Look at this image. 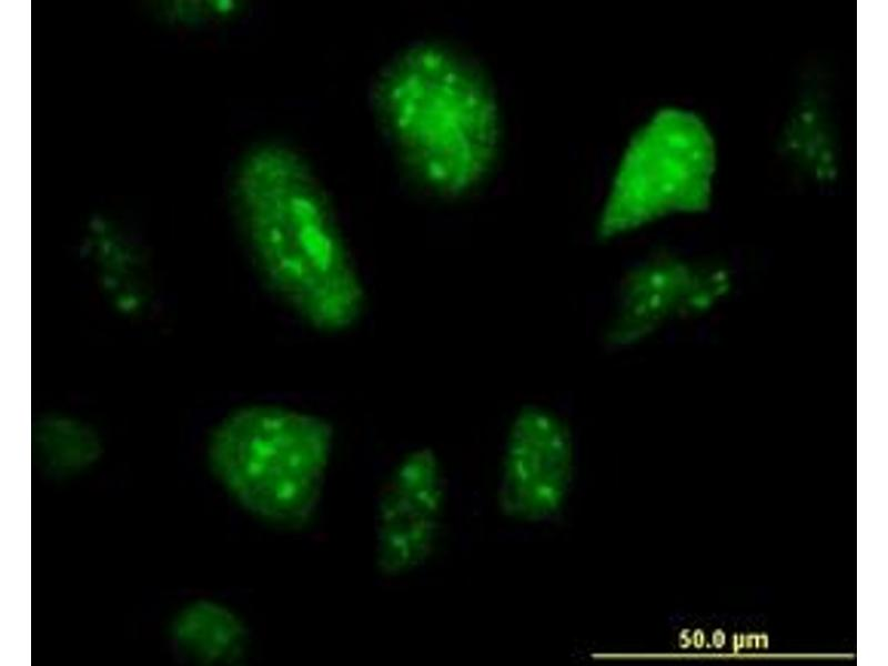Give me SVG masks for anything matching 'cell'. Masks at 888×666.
<instances>
[{"instance_id": "obj_1", "label": "cell", "mask_w": 888, "mask_h": 666, "mask_svg": "<svg viewBox=\"0 0 888 666\" xmlns=\"http://www.w3.org/2000/svg\"><path fill=\"white\" fill-rule=\"evenodd\" d=\"M251 259L269 290L325 333L352 327L365 289L325 191L305 159L279 142L255 148L236 180Z\"/></svg>"}, {"instance_id": "obj_7", "label": "cell", "mask_w": 888, "mask_h": 666, "mask_svg": "<svg viewBox=\"0 0 888 666\" xmlns=\"http://www.w3.org/2000/svg\"><path fill=\"white\" fill-rule=\"evenodd\" d=\"M689 300V272L667 259L648 261L623 280L606 332L614 346L629 345L656 330Z\"/></svg>"}, {"instance_id": "obj_10", "label": "cell", "mask_w": 888, "mask_h": 666, "mask_svg": "<svg viewBox=\"0 0 888 666\" xmlns=\"http://www.w3.org/2000/svg\"><path fill=\"white\" fill-rule=\"evenodd\" d=\"M37 447L44 463L62 473L85 467L98 453L93 432L79 421L61 416H52L40 423Z\"/></svg>"}, {"instance_id": "obj_4", "label": "cell", "mask_w": 888, "mask_h": 666, "mask_svg": "<svg viewBox=\"0 0 888 666\" xmlns=\"http://www.w3.org/2000/svg\"><path fill=\"white\" fill-rule=\"evenodd\" d=\"M715 164L714 139L700 118L677 108L656 111L620 154L597 234L609 240L673 213L705 210Z\"/></svg>"}, {"instance_id": "obj_8", "label": "cell", "mask_w": 888, "mask_h": 666, "mask_svg": "<svg viewBox=\"0 0 888 666\" xmlns=\"http://www.w3.org/2000/svg\"><path fill=\"white\" fill-rule=\"evenodd\" d=\"M173 636L183 652L202 662H230L242 652L245 632L226 607L198 602L175 617Z\"/></svg>"}, {"instance_id": "obj_9", "label": "cell", "mask_w": 888, "mask_h": 666, "mask_svg": "<svg viewBox=\"0 0 888 666\" xmlns=\"http://www.w3.org/2000/svg\"><path fill=\"white\" fill-rule=\"evenodd\" d=\"M93 261L98 278L113 305L135 312L145 299L143 273L130 246L113 233L94 234Z\"/></svg>"}, {"instance_id": "obj_6", "label": "cell", "mask_w": 888, "mask_h": 666, "mask_svg": "<svg viewBox=\"0 0 888 666\" xmlns=\"http://www.w3.org/2000/svg\"><path fill=\"white\" fill-rule=\"evenodd\" d=\"M445 501V481L427 448L407 453L393 468L381 494L376 557L381 571L401 575L423 564L435 546Z\"/></svg>"}, {"instance_id": "obj_3", "label": "cell", "mask_w": 888, "mask_h": 666, "mask_svg": "<svg viewBox=\"0 0 888 666\" xmlns=\"http://www.w3.org/2000/svg\"><path fill=\"white\" fill-rule=\"evenodd\" d=\"M332 444L333 430L321 416L256 403L218 422L208 460L244 509L273 525L296 527L316 509Z\"/></svg>"}, {"instance_id": "obj_5", "label": "cell", "mask_w": 888, "mask_h": 666, "mask_svg": "<svg viewBox=\"0 0 888 666\" xmlns=\"http://www.w3.org/2000/svg\"><path fill=\"white\" fill-rule=\"evenodd\" d=\"M574 445L564 421L529 405L507 433L497 483V503L507 517L544 523L564 508L574 480Z\"/></svg>"}, {"instance_id": "obj_2", "label": "cell", "mask_w": 888, "mask_h": 666, "mask_svg": "<svg viewBox=\"0 0 888 666\" xmlns=\"http://www.w3.org/2000/svg\"><path fill=\"white\" fill-rule=\"evenodd\" d=\"M375 107L403 165L430 192L462 196L493 170L498 102L483 71L458 51L435 42L404 50L380 77Z\"/></svg>"}]
</instances>
